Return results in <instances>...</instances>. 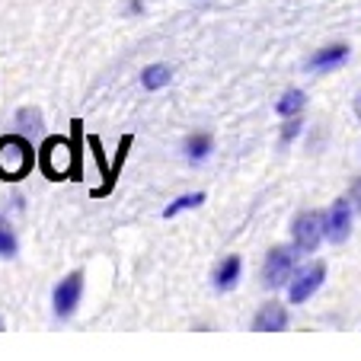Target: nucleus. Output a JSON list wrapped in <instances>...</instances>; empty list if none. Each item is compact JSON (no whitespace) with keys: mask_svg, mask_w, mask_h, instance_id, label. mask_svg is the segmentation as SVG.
<instances>
[{"mask_svg":"<svg viewBox=\"0 0 361 361\" xmlns=\"http://www.w3.org/2000/svg\"><path fill=\"white\" fill-rule=\"evenodd\" d=\"M35 164V150L23 135L0 137V179H23Z\"/></svg>","mask_w":361,"mask_h":361,"instance_id":"1","label":"nucleus"},{"mask_svg":"<svg viewBox=\"0 0 361 361\" xmlns=\"http://www.w3.org/2000/svg\"><path fill=\"white\" fill-rule=\"evenodd\" d=\"M294 250L298 252H314L320 246V240L326 237V214L320 212H300L291 224Z\"/></svg>","mask_w":361,"mask_h":361,"instance_id":"2","label":"nucleus"},{"mask_svg":"<svg viewBox=\"0 0 361 361\" xmlns=\"http://www.w3.org/2000/svg\"><path fill=\"white\" fill-rule=\"evenodd\" d=\"M294 266H298V250L294 246H275L269 250L266 266H262V279L269 288H281L285 281H291Z\"/></svg>","mask_w":361,"mask_h":361,"instance_id":"3","label":"nucleus"},{"mask_svg":"<svg viewBox=\"0 0 361 361\" xmlns=\"http://www.w3.org/2000/svg\"><path fill=\"white\" fill-rule=\"evenodd\" d=\"M42 170L48 176H64V173H74V154H71V144L64 137H48L45 150H42Z\"/></svg>","mask_w":361,"mask_h":361,"instance_id":"4","label":"nucleus"},{"mask_svg":"<svg viewBox=\"0 0 361 361\" xmlns=\"http://www.w3.org/2000/svg\"><path fill=\"white\" fill-rule=\"evenodd\" d=\"M80 294H83V275L80 272H71L64 281H58L55 294H51V307L61 320H68L74 314V307L80 304Z\"/></svg>","mask_w":361,"mask_h":361,"instance_id":"5","label":"nucleus"},{"mask_svg":"<svg viewBox=\"0 0 361 361\" xmlns=\"http://www.w3.org/2000/svg\"><path fill=\"white\" fill-rule=\"evenodd\" d=\"M348 233H352V204H348L345 198H339L326 212V240L345 243Z\"/></svg>","mask_w":361,"mask_h":361,"instance_id":"6","label":"nucleus"},{"mask_svg":"<svg viewBox=\"0 0 361 361\" xmlns=\"http://www.w3.org/2000/svg\"><path fill=\"white\" fill-rule=\"evenodd\" d=\"M323 279H326V266H323V262L304 269V272H300L294 281H288V298H291L294 304H300V300H307L310 294L317 291V288L323 285Z\"/></svg>","mask_w":361,"mask_h":361,"instance_id":"7","label":"nucleus"},{"mask_svg":"<svg viewBox=\"0 0 361 361\" xmlns=\"http://www.w3.org/2000/svg\"><path fill=\"white\" fill-rule=\"evenodd\" d=\"M288 326V310L281 304H266L259 310V314L252 317V329L256 333H281V329Z\"/></svg>","mask_w":361,"mask_h":361,"instance_id":"8","label":"nucleus"},{"mask_svg":"<svg viewBox=\"0 0 361 361\" xmlns=\"http://www.w3.org/2000/svg\"><path fill=\"white\" fill-rule=\"evenodd\" d=\"M345 58H348V48L345 45L320 48L317 55H310V61H307V71H333V68H339Z\"/></svg>","mask_w":361,"mask_h":361,"instance_id":"9","label":"nucleus"},{"mask_svg":"<svg viewBox=\"0 0 361 361\" xmlns=\"http://www.w3.org/2000/svg\"><path fill=\"white\" fill-rule=\"evenodd\" d=\"M240 269H243L240 256H227V259L221 262L218 269H214V285H218V291H231V288L237 285Z\"/></svg>","mask_w":361,"mask_h":361,"instance_id":"10","label":"nucleus"},{"mask_svg":"<svg viewBox=\"0 0 361 361\" xmlns=\"http://www.w3.org/2000/svg\"><path fill=\"white\" fill-rule=\"evenodd\" d=\"M170 77H173V71L166 68V64H150V68L141 71L144 90H160V87H166V83H170Z\"/></svg>","mask_w":361,"mask_h":361,"instance_id":"11","label":"nucleus"},{"mask_svg":"<svg viewBox=\"0 0 361 361\" xmlns=\"http://www.w3.org/2000/svg\"><path fill=\"white\" fill-rule=\"evenodd\" d=\"M214 141L212 135H189V141H185V154H189L192 164H198V160H204L208 154H212Z\"/></svg>","mask_w":361,"mask_h":361,"instance_id":"12","label":"nucleus"},{"mask_svg":"<svg viewBox=\"0 0 361 361\" xmlns=\"http://www.w3.org/2000/svg\"><path fill=\"white\" fill-rule=\"evenodd\" d=\"M16 128L29 131V135H35V131L45 128V122H42V112L35 109V106H26V109L16 112Z\"/></svg>","mask_w":361,"mask_h":361,"instance_id":"13","label":"nucleus"},{"mask_svg":"<svg viewBox=\"0 0 361 361\" xmlns=\"http://www.w3.org/2000/svg\"><path fill=\"white\" fill-rule=\"evenodd\" d=\"M304 102H307V96L300 93V90H288L285 96H281L279 99V106H275V109H279V116H298L300 109H304Z\"/></svg>","mask_w":361,"mask_h":361,"instance_id":"14","label":"nucleus"},{"mask_svg":"<svg viewBox=\"0 0 361 361\" xmlns=\"http://www.w3.org/2000/svg\"><path fill=\"white\" fill-rule=\"evenodd\" d=\"M16 250H20V243H16V233L10 231L7 221L0 218V256H4V259H10V256H16Z\"/></svg>","mask_w":361,"mask_h":361,"instance_id":"15","label":"nucleus"},{"mask_svg":"<svg viewBox=\"0 0 361 361\" xmlns=\"http://www.w3.org/2000/svg\"><path fill=\"white\" fill-rule=\"evenodd\" d=\"M204 202V195L202 192H192V195H183V198H176L173 204H166V218H173V214H179V212H185V208H195V204H202Z\"/></svg>","mask_w":361,"mask_h":361,"instance_id":"16","label":"nucleus"},{"mask_svg":"<svg viewBox=\"0 0 361 361\" xmlns=\"http://www.w3.org/2000/svg\"><path fill=\"white\" fill-rule=\"evenodd\" d=\"M300 128H304V125H300L298 118H294V122H288V125H285V131H281V141H285V144H288V141H294V137L300 135Z\"/></svg>","mask_w":361,"mask_h":361,"instance_id":"17","label":"nucleus"},{"mask_svg":"<svg viewBox=\"0 0 361 361\" xmlns=\"http://www.w3.org/2000/svg\"><path fill=\"white\" fill-rule=\"evenodd\" d=\"M0 333H4V317H0Z\"/></svg>","mask_w":361,"mask_h":361,"instance_id":"18","label":"nucleus"}]
</instances>
